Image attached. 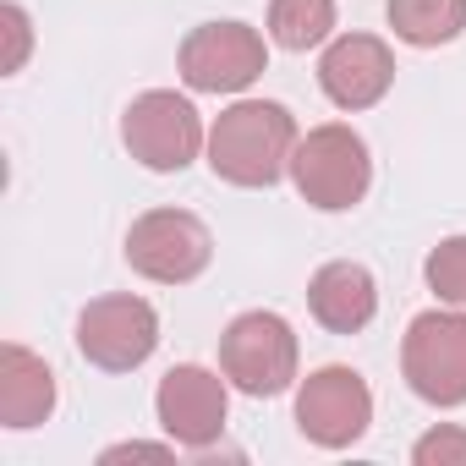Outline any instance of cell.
Segmentation results:
<instances>
[{
  "mask_svg": "<svg viewBox=\"0 0 466 466\" xmlns=\"http://www.w3.org/2000/svg\"><path fill=\"white\" fill-rule=\"evenodd\" d=\"M291 187L319 214L357 208L373 187V154H368L362 132L346 121H324V127L302 132L297 154H291Z\"/></svg>",
  "mask_w": 466,
  "mask_h": 466,
  "instance_id": "cell-2",
  "label": "cell"
},
{
  "mask_svg": "<svg viewBox=\"0 0 466 466\" xmlns=\"http://www.w3.org/2000/svg\"><path fill=\"white\" fill-rule=\"evenodd\" d=\"M400 379L428 406H466V308H428L406 324Z\"/></svg>",
  "mask_w": 466,
  "mask_h": 466,
  "instance_id": "cell-4",
  "label": "cell"
},
{
  "mask_svg": "<svg viewBox=\"0 0 466 466\" xmlns=\"http://www.w3.org/2000/svg\"><path fill=\"white\" fill-rule=\"evenodd\" d=\"M297 329L269 313V308H253V313H237L219 335V373L230 379V390H242L253 400H275L297 384Z\"/></svg>",
  "mask_w": 466,
  "mask_h": 466,
  "instance_id": "cell-3",
  "label": "cell"
},
{
  "mask_svg": "<svg viewBox=\"0 0 466 466\" xmlns=\"http://www.w3.org/2000/svg\"><path fill=\"white\" fill-rule=\"evenodd\" d=\"M384 17L400 45L411 50H439L455 45L466 28V0H384Z\"/></svg>",
  "mask_w": 466,
  "mask_h": 466,
  "instance_id": "cell-14",
  "label": "cell"
},
{
  "mask_svg": "<svg viewBox=\"0 0 466 466\" xmlns=\"http://www.w3.org/2000/svg\"><path fill=\"white\" fill-rule=\"evenodd\" d=\"M0 34H6V61H0V72H23V61H28V50H34V23H28V12L17 6V0H6L0 6Z\"/></svg>",
  "mask_w": 466,
  "mask_h": 466,
  "instance_id": "cell-18",
  "label": "cell"
},
{
  "mask_svg": "<svg viewBox=\"0 0 466 466\" xmlns=\"http://www.w3.org/2000/svg\"><path fill=\"white\" fill-rule=\"evenodd\" d=\"M214 237L192 208H148L127 230V264L154 286H187L208 269Z\"/></svg>",
  "mask_w": 466,
  "mask_h": 466,
  "instance_id": "cell-7",
  "label": "cell"
},
{
  "mask_svg": "<svg viewBox=\"0 0 466 466\" xmlns=\"http://www.w3.org/2000/svg\"><path fill=\"white\" fill-rule=\"evenodd\" d=\"M154 346H159V313H154V302H143L132 291L94 297L77 313V351L99 373H132L154 357Z\"/></svg>",
  "mask_w": 466,
  "mask_h": 466,
  "instance_id": "cell-8",
  "label": "cell"
},
{
  "mask_svg": "<svg viewBox=\"0 0 466 466\" xmlns=\"http://www.w3.org/2000/svg\"><path fill=\"white\" fill-rule=\"evenodd\" d=\"M121 143L127 154L154 170V176H181L203 148H208V132H203V116L192 110L187 94L176 88H148L127 105L121 116Z\"/></svg>",
  "mask_w": 466,
  "mask_h": 466,
  "instance_id": "cell-5",
  "label": "cell"
},
{
  "mask_svg": "<svg viewBox=\"0 0 466 466\" xmlns=\"http://www.w3.org/2000/svg\"><path fill=\"white\" fill-rule=\"evenodd\" d=\"M308 308L329 335H362L379 313V280L368 264L335 258L308 280Z\"/></svg>",
  "mask_w": 466,
  "mask_h": 466,
  "instance_id": "cell-12",
  "label": "cell"
},
{
  "mask_svg": "<svg viewBox=\"0 0 466 466\" xmlns=\"http://www.w3.org/2000/svg\"><path fill=\"white\" fill-rule=\"evenodd\" d=\"M56 400H61L56 368L39 351H28L17 340L0 346V428H12V433L39 428V422H50Z\"/></svg>",
  "mask_w": 466,
  "mask_h": 466,
  "instance_id": "cell-13",
  "label": "cell"
},
{
  "mask_svg": "<svg viewBox=\"0 0 466 466\" xmlns=\"http://www.w3.org/2000/svg\"><path fill=\"white\" fill-rule=\"evenodd\" d=\"M422 280H428V291H433L444 308H466V237H444V242L428 253Z\"/></svg>",
  "mask_w": 466,
  "mask_h": 466,
  "instance_id": "cell-16",
  "label": "cell"
},
{
  "mask_svg": "<svg viewBox=\"0 0 466 466\" xmlns=\"http://www.w3.org/2000/svg\"><path fill=\"white\" fill-rule=\"evenodd\" d=\"M297 428L319 450H351L373 428V390L357 368L329 362L297 384Z\"/></svg>",
  "mask_w": 466,
  "mask_h": 466,
  "instance_id": "cell-9",
  "label": "cell"
},
{
  "mask_svg": "<svg viewBox=\"0 0 466 466\" xmlns=\"http://www.w3.org/2000/svg\"><path fill=\"white\" fill-rule=\"evenodd\" d=\"M395 83V56L379 34H335L319 56V88L335 110H373Z\"/></svg>",
  "mask_w": 466,
  "mask_h": 466,
  "instance_id": "cell-11",
  "label": "cell"
},
{
  "mask_svg": "<svg viewBox=\"0 0 466 466\" xmlns=\"http://www.w3.org/2000/svg\"><path fill=\"white\" fill-rule=\"evenodd\" d=\"M269 39L291 56L335 39V0H269Z\"/></svg>",
  "mask_w": 466,
  "mask_h": 466,
  "instance_id": "cell-15",
  "label": "cell"
},
{
  "mask_svg": "<svg viewBox=\"0 0 466 466\" xmlns=\"http://www.w3.org/2000/svg\"><path fill=\"white\" fill-rule=\"evenodd\" d=\"M411 461H417V466H466V428H455V422L428 428V433L411 444Z\"/></svg>",
  "mask_w": 466,
  "mask_h": 466,
  "instance_id": "cell-17",
  "label": "cell"
},
{
  "mask_svg": "<svg viewBox=\"0 0 466 466\" xmlns=\"http://www.w3.org/2000/svg\"><path fill=\"white\" fill-rule=\"evenodd\" d=\"M297 116L280 99H237L225 105L208 127V170L230 187H275L280 176H291V154H297Z\"/></svg>",
  "mask_w": 466,
  "mask_h": 466,
  "instance_id": "cell-1",
  "label": "cell"
},
{
  "mask_svg": "<svg viewBox=\"0 0 466 466\" xmlns=\"http://www.w3.org/2000/svg\"><path fill=\"white\" fill-rule=\"evenodd\" d=\"M154 417L181 450H208L230 417V379L203 362H176L154 390Z\"/></svg>",
  "mask_w": 466,
  "mask_h": 466,
  "instance_id": "cell-10",
  "label": "cell"
},
{
  "mask_svg": "<svg viewBox=\"0 0 466 466\" xmlns=\"http://www.w3.org/2000/svg\"><path fill=\"white\" fill-rule=\"evenodd\" d=\"M176 72L192 94H248L269 72V45L253 23H198L176 50Z\"/></svg>",
  "mask_w": 466,
  "mask_h": 466,
  "instance_id": "cell-6",
  "label": "cell"
},
{
  "mask_svg": "<svg viewBox=\"0 0 466 466\" xmlns=\"http://www.w3.org/2000/svg\"><path fill=\"white\" fill-rule=\"evenodd\" d=\"M170 450H176V439H165V444H143V439H127V444H110V450H105L99 461H105V466H116V461H132V455H137V461H143V455L165 461Z\"/></svg>",
  "mask_w": 466,
  "mask_h": 466,
  "instance_id": "cell-19",
  "label": "cell"
}]
</instances>
